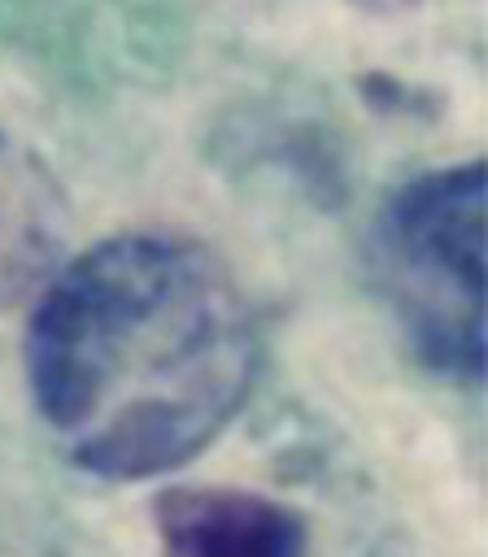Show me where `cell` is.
I'll return each mask as SVG.
<instances>
[{
	"label": "cell",
	"mask_w": 488,
	"mask_h": 557,
	"mask_svg": "<svg viewBox=\"0 0 488 557\" xmlns=\"http://www.w3.org/2000/svg\"><path fill=\"white\" fill-rule=\"evenodd\" d=\"M484 209L479 161L405 183L370 235V274L410 348L444 379H484Z\"/></svg>",
	"instance_id": "obj_2"
},
{
	"label": "cell",
	"mask_w": 488,
	"mask_h": 557,
	"mask_svg": "<svg viewBox=\"0 0 488 557\" xmlns=\"http://www.w3.org/2000/svg\"><path fill=\"white\" fill-rule=\"evenodd\" d=\"M161 557H305L309 531L296 509L248 487L183 483L152 500Z\"/></svg>",
	"instance_id": "obj_3"
},
{
	"label": "cell",
	"mask_w": 488,
	"mask_h": 557,
	"mask_svg": "<svg viewBox=\"0 0 488 557\" xmlns=\"http://www.w3.org/2000/svg\"><path fill=\"white\" fill-rule=\"evenodd\" d=\"M26 387L61 453L113 483L200 457L253 392L261 331L235 274L196 239L131 231L35 292Z\"/></svg>",
	"instance_id": "obj_1"
},
{
	"label": "cell",
	"mask_w": 488,
	"mask_h": 557,
	"mask_svg": "<svg viewBox=\"0 0 488 557\" xmlns=\"http://www.w3.org/2000/svg\"><path fill=\"white\" fill-rule=\"evenodd\" d=\"M70 200L52 165L0 131V313L35 296L61 265Z\"/></svg>",
	"instance_id": "obj_4"
}]
</instances>
